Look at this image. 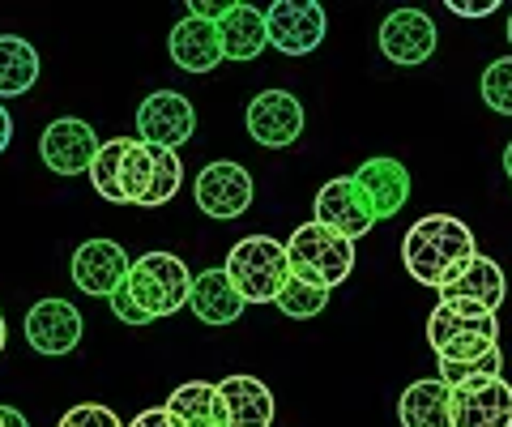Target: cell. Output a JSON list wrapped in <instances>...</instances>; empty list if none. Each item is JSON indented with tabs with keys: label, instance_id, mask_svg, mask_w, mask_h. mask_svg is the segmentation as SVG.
<instances>
[{
	"label": "cell",
	"instance_id": "cell-5",
	"mask_svg": "<svg viewBox=\"0 0 512 427\" xmlns=\"http://www.w3.org/2000/svg\"><path fill=\"white\" fill-rule=\"evenodd\" d=\"M124 287L133 291L137 304L158 321V316H175L180 308H188L192 274L175 252H146V257H137L128 265Z\"/></svg>",
	"mask_w": 512,
	"mask_h": 427
},
{
	"label": "cell",
	"instance_id": "cell-15",
	"mask_svg": "<svg viewBox=\"0 0 512 427\" xmlns=\"http://www.w3.org/2000/svg\"><path fill=\"white\" fill-rule=\"evenodd\" d=\"M380 52L393 65H423L436 52V22L419 9H393L380 22Z\"/></svg>",
	"mask_w": 512,
	"mask_h": 427
},
{
	"label": "cell",
	"instance_id": "cell-9",
	"mask_svg": "<svg viewBox=\"0 0 512 427\" xmlns=\"http://www.w3.org/2000/svg\"><path fill=\"white\" fill-rule=\"evenodd\" d=\"M197 133V112L184 94L175 90H154L137 107V141L163 150H180L184 141Z\"/></svg>",
	"mask_w": 512,
	"mask_h": 427
},
{
	"label": "cell",
	"instance_id": "cell-16",
	"mask_svg": "<svg viewBox=\"0 0 512 427\" xmlns=\"http://www.w3.org/2000/svg\"><path fill=\"white\" fill-rule=\"evenodd\" d=\"M222 419L227 427H269L274 423V393L256 376H222L218 385Z\"/></svg>",
	"mask_w": 512,
	"mask_h": 427
},
{
	"label": "cell",
	"instance_id": "cell-24",
	"mask_svg": "<svg viewBox=\"0 0 512 427\" xmlns=\"http://www.w3.org/2000/svg\"><path fill=\"white\" fill-rule=\"evenodd\" d=\"M167 410L184 427H227V419H222V402H218V385H205V381L180 385L167 398Z\"/></svg>",
	"mask_w": 512,
	"mask_h": 427
},
{
	"label": "cell",
	"instance_id": "cell-6",
	"mask_svg": "<svg viewBox=\"0 0 512 427\" xmlns=\"http://www.w3.org/2000/svg\"><path fill=\"white\" fill-rule=\"evenodd\" d=\"M192 197H197V210L205 218H218V223H231V218L248 214V205L256 197L252 176L231 158H218V163L201 167L197 180H192Z\"/></svg>",
	"mask_w": 512,
	"mask_h": 427
},
{
	"label": "cell",
	"instance_id": "cell-29",
	"mask_svg": "<svg viewBox=\"0 0 512 427\" xmlns=\"http://www.w3.org/2000/svg\"><path fill=\"white\" fill-rule=\"evenodd\" d=\"M478 94H483V103L491 107V112L512 116V56L491 60L483 82H478Z\"/></svg>",
	"mask_w": 512,
	"mask_h": 427
},
{
	"label": "cell",
	"instance_id": "cell-37",
	"mask_svg": "<svg viewBox=\"0 0 512 427\" xmlns=\"http://www.w3.org/2000/svg\"><path fill=\"white\" fill-rule=\"evenodd\" d=\"M5 342H9V329H5V312H0V355H5Z\"/></svg>",
	"mask_w": 512,
	"mask_h": 427
},
{
	"label": "cell",
	"instance_id": "cell-22",
	"mask_svg": "<svg viewBox=\"0 0 512 427\" xmlns=\"http://www.w3.org/2000/svg\"><path fill=\"white\" fill-rule=\"evenodd\" d=\"M504 291H508V282H504V270L495 265V257H478L461 270V278H453L448 287L440 291V299H474V304H483L491 312H500L504 304Z\"/></svg>",
	"mask_w": 512,
	"mask_h": 427
},
{
	"label": "cell",
	"instance_id": "cell-20",
	"mask_svg": "<svg viewBox=\"0 0 512 427\" xmlns=\"http://www.w3.org/2000/svg\"><path fill=\"white\" fill-rule=\"evenodd\" d=\"M218 39H222V60H256L269 47V26L265 13L235 0L218 18Z\"/></svg>",
	"mask_w": 512,
	"mask_h": 427
},
{
	"label": "cell",
	"instance_id": "cell-33",
	"mask_svg": "<svg viewBox=\"0 0 512 427\" xmlns=\"http://www.w3.org/2000/svg\"><path fill=\"white\" fill-rule=\"evenodd\" d=\"M128 427H184V423L175 419L167 406H154V410H141V415H137L133 423H128Z\"/></svg>",
	"mask_w": 512,
	"mask_h": 427
},
{
	"label": "cell",
	"instance_id": "cell-10",
	"mask_svg": "<svg viewBox=\"0 0 512 427\" xmlns=\"http://www.w3.org/2000/svg\"><path fill=\"white\" fill-rule=\"evenodd\" d=\"M453 427H512V385L504 376L453 385Z\"/></svg>",
	"mask_w": 512,
	"mask_h": 427
},
{
	"label": "cell",
	"instance_id": "cell-17",
	"mask_svg": "<svg viewBox=\"0 0 512 427\" xmlns=\"http://www.w3.org/2000/svg\"><path fill=\"white\" fill-rule=\"evenodd\" d=\"M188 308L205 325H235L239 316H244L248 304H244V295L231 287L227 270H201V274H192Z\"/></svg>",
	"mask_w": 512,
	"mask_h": 427
},
{
	"label": "cell",
	"instance_id": "cell-34",
	"mask_svg": "<svg viewBox=\"0 0 512 427\" xmlns=\"http://www.w3.org/2000/svg\"><path fill=\"white\" fill-rule=\"evenodd\" d=\"M222 13H227V5H210V0H192V5H188V18H205V22H218Z\"/></svg>",
	"mask_w": 512,
	"mask_h": 427
},
{
	"label": "cell",
	"instance_id": "cell-8",
	"mask_svg": "<svg viewBox=\"0 0 512 427\" xmlns=\"http://www.w3.org/2000/svg\"><path fill=\"white\" fill-rule=\"evenodd\" d=\"M99 150H103L99 133H94L86 120H77V116L52 120L43 129V137H39V158L56 171V176H90Z\"/></svg>",
	"mask_w": 512,
	"mask_h": 427
},
{
	"label": "cell",
	"instance_id": "cell-39",
	"mask_svg": "<svg viewBox=\"0 0 512 427\" xmlns=\"http://www.w3.org/2000/svg\"><path fill=\"white\" fill-rule=\"evenodd\" d=\"M508 43H512V18H508Z\"/></svg>",
	"mask_w": 512,
	"mask_h": 427
},
{
	"label": "cell",
	"instance_id": "cell-11",
	"mask_svg": "<svg viewBox=\"0 0 512 427\" xmlns=\"http://www.w3.org/2000/svg\"><path fill=\"white\" fill-rule=\"evenodd\" d=\"M316 223H325L329 231L346 235V240H363V235L376 227L372 197L363 193L355 176L329 180V184L316 193Z\"/></svg>",
	"mask_w": 512,
	"mask_h": 427
},
{
	"label": "cell",
	"instance_id": "cell-1",
	"mask_svg": "<svg viewBox=\"0 0 512 427\" xmlns=\"http://www.w3.org/2000/svg\"><path fill=\"white\" fill-rule=\"evenodd\" d=\"M478 257L474 231L453 214H427L419 218L406 240H402V265L410 270L414 282L423 287L444 291L453 278H461V270Z\"/></svg>",
	"mask_w": 512,
	"mask_h": 427
},
{
	"label": "cell",
	"instance_id": "cell-36",
	"mask_svg": "<svg viewBox=\"0 0 512 427\" xmlns=\"http://www.w3.org/2000/svg\"><path fill=\"white\" fill-rule=\"evenodd\" d=\"M0 419H5V427H30V419L22 415L18 406H0Z\"/></svg>",
	"mask_w": 512,
	"mask_h": 427
},
{
	"label": "cell",
	"instance_id": "cell-21",
	"mask_svg": "<svg viewBox=\"0 0 512 427\" xmlns=\"http://www.w3.org/2000/svg\"><path fill=\"white\" fill-rule=\"evenodd\" d=\"M402 427H453V389L440 376L436 381H414L397 402Z\"/></svg>",
	"mask_w": 512,
	"mask_h": 427
},
{
	"label": "cell",
	"instance_id": "cell-13",
	"mask_svg": "<svg viewBox=\"0 0 512 427\" xmlns=\"http://www.w3.org/2000/svg\"><path fill=\"white\" fill-rule=\"evenodd\" d=\"M26 342L39 355H69L82 342V312L69 299H39L26 312Z\"/></svg>",
	"mask_w": 512,
	"mask_h": 427
},
{
	"label": "cell",
	"instance_id": "cell-18",
	"mask_svg": "<svg viewBox=\"0 0 512 427\" xmlns=\"http://www.w3.org/2000/svg\"><path fill=\"white\" fill-rule=\"evenodd\" d=\"M167 52L171 60L180 65L184 73H210L222 65V39H218V22H205V18H184L180 26L171 30L167 39Z\"/></svg>",
	"mask_w": 512,
	"mask_h": 427
},
{
	"label": "cell",
	"instance_id": "cell-4",
	"mask_svg": "<svg viewBox=\"0 0 512 427\" xmlns=\"http://www.w3.org/2000/svg\"><path fill=\"white\" fill-rule=\"evenodd\" d=\"M286 261H291L295 278L333 291L338 282L350 278V270H355V240H346V235L329 231L325 223L312 218V223L291 231V240H286Z\"/></svg>",
	"mask_w": 512,
	"mask_h": 427
},
{
	"label": "cell",
	"instance_id": "cell-19",
	"mask_svg": "<svg viewBox=\"0 0 512 427\" xmlns=\"http://www.w3.org/2000/svg\"><path fill=\"white\" fill-rule=\"evenodd\" d=\"M355 180L363 193L372 197L376 218L402 214V205L410 201V171L397 163V158H367V163H359Z\"/></svg>",
	"mask_w": 512,
	"mask_h": 427
},
{
	"label": "cell",
	"instance_id": "cell-23",
	"mask_svg": "<svg viewBox=\"0 0 512 427\" xmlns=\"http://www.w3.org/2000/svg\"><path fill=\"white\" fill-rule=\"evenodd\" d=\"M39 82V52L18 35H0V99H18Z\"/></svg>",
	"mask_w": 512,
	"mask_h": 427
},
{
	"label": "cell",
	"instance_id": "cell-30",
	"mask_svg": "<svg viewBox=\"0 0 512 427\" xmlns=\"http://www.w3.org/2000/svg\"><path fill=\"white\" fill-rule=\"evenodd\" d=\"M56 427H124V423H120V415H116L111 406H103V402H82V406L64 410Z\"/></svg>",
	"mask_w": 512,
	"mask_h": 427
},
{
	"label": "cell",
	"instance_id": "cell-32",
	"mask_svg": "<svg viewBox=\"0 0 512 427\" xmlns=\"http://www.w3.org/2000/svg\"><path fill=\"white\" fill-rule=\"evenodd\" d=\"M495 9H500V0H448V13H457V18H487Z\"/></svg>",
	"mask_w": 512,
	"mask_h": 427
},
{
	"label": "cell",
	"instance_id": "cell-28",
	"mask_svg": "<svg viewBox=\"0 0 512 427\" xmlns=\"http://www.w3.org/2000/svg\"><path fill=\"white\" fill-rule=\"evenodd\" d=\"M180 184H184V163H180V154L154 146V180H150L146 205H150V210H154V205H167L175 193H180Z\"/></svg>",
	"mask_w": 512,
	"mask_h": 427
},
{
	"label": "cell",
	"instance_id": "cell-7",
	"mask_svg": "<svg viewBox=\"0 0 512 427\" xmlns=\"http://www.w3.org/2000/svg\"><path fill=\"white\" fill-rule=\"evenodd\" d=\"M265 26H269V47H278L282 56H308L325 43V5L316 0H274L265 9Z\"/></svg>",
	"mask_w": 512,
	"mask_h": 427
},
{
	"label": "cell",
	"instance_id": "cell-31",
	"mask_svg": "<svg viewBox=\"0 0 512 427\" xmlns=\"http://www.w3.org/2000/svg\"><path fill=\"white\" fill-rule=\"evenodd\" d=\"M107 304H111V312H116L124 325H150V321H154V316H150V312H146V308H141L137 299H133V291H128V287H120L116 295L107 299Z\"/></svg>",
	"mask_w": 512,
	"mask_h": 427
},
{
	"label": "cell",
	"instance_id": "cell-3",
	"mask_svg": "<svg viewBox=\"0 0 512 427\" xmlns=\"http://www.w3.org/2000/svg\"><path fill=\"white\" fill-rule=\"evenodd\" d=\"M227 278L231 287L244 295V304H278L282 287L291 282V261H286V244L274 235H248L227 252Z\"/></svg>",
	"mask_w": 512,
	"mask_h": 427
},
{
	"label": "cell",
	"instance_id": "cell-26",
	"mask_svg": "<svg viewBox=\"0 0 512 427\" xmlns=\"http://www.w3.org/2000/svg\"><path fill=\"white\" fill-rule=\"evenodd\" d=\"M150 180H154V146L128 137V154H124V205H146L150 197Z\"/></svg>",
	"mask_w": 512,
	"mask_h": 427
},
{
	"label": "cell",
	"instance_id": "cell-14",
	"mask_svg": "<svg viewBox=\"0 0 512 427\" xmlns=\"http://www.w3.org/2000/svg\"><path fill=\"white\" fill-rule=\"evenodd\" d=\"M128 252L116 244V240H86L82 248L73 252V287L77 291H86V295H103L111 299L120 287H124V278H128Z\"/></svg>",
	"mask_w": 512,
	"mask_h": 427
},
{
	"label": "cell",
	"instance_id": "cell-12",
	"mask_svg": "<svg viewBox=\"0 0 512 427\" xmlns=\"http://www.w3.org/2000/svg\"><path fill=\"white\" fill-rule=\"evenodd\" d=\"M244 124H248L252 141H261L269 150H286V146H295L303 133V103L291 90H261L248 103Z\"/></svg>",
	"mask_w": 512,
	"mask_h": 427
},
{
	"label": "cell",
	"instance_id": "cell-27",
	"mask_svg": "<svg viewBox=\"0 0 512 427\" xmlns=\"http://www.w3.org/2000/svg\"><path fill=\"white\" fill-rule=\"evenodd\" d=\"M325 304H329V291L312 287V282H303L295 274H291V282H286L282 295H278V308L291 316V321H312V316L325 312Z\"/></svg>",
	"mask_w": 512,
	"mask_h": 427
},
{
	"label": "cell",
	"instance_id": "cell-25",
	"mask_svg": "<svg viewBox=\"0 0 512 427\" xmlns=\"http://www.w3.org/2000/svg\"><path fill=\"white\" fill-rule=\"evenodd\" d=\"M124 154H128V137L103 141V150L90 167L94 193H99L103 201H111V205H124Z\"/></svg>",
	"mask_w": 512,
	"mask_h": 427
},
{
	"label": "cell",
	"instance_id": "cell-38",
	"mask_svg": "<svg viewBox=\"0 0 512 427\" xmlns=\"http://www.w3.org/2000/svg\"><path fill=\"white\" fill-rule=\"evenodd\" d=\"M504 171H508V180H512V141H508V150H504Z\"/></svg>",
	"mask_w": 512,
	"mask_h": 427
},
{
	"label": "cell",
	"instance_id": "cell-2",
	"mask_svg": "<svg viewBox=\"0 0 512 427\" xmlns=\"http://www.w3.org/2000/svg\"><path fill=\"white\" fill-rule=\"evenodd\" d=\"M500 338L495 312L474 299H440L427 316V342L440 363H478L487 359Z\"/></svg>",
	"mask_w": 512,
	"mask_h": 427
},
{
	"label": "cell",
	"instance_id": "cell-35",
	"mask_svg": "<svg viewBox=\"0 0 512 427\" xmlns=\"http://www.w3.org/2000/svg\"><path fill=\"white\" fill-rule=\"evenodd\" d=\"M9 141H13V120H9V112H5V103H0V154L9 150Z\"/></svg>",
	"mask_w": 512,
	"mask_h": 427
},
{
	"label": "cell",
	"instance_id": "cell-40",
	"mask_svg": "<svg viewBox=\"0 0 512 427\" xmlns=\"http://www.w3.org/2000/svg\"><path fill=\"white\" fill-rule=\"evenodd\" d=\"M0 427H5V419H0Z\"/></svg>",
	"mask_w": 512,
	"mask_h": 427
}]
</instances>
